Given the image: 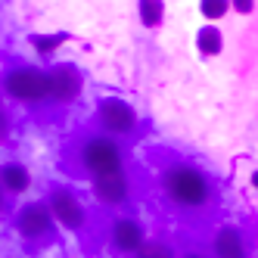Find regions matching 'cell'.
Returning <instances> with one entry per match:
<instances>
[{"label": "cell", "instance_id": "13", "mask_svg": "<svg viewBox=\"0 0 258 258\" xmlns=\"http://www.w3.org/2000/svg\"><path fill=\"white\" fill-rule=\"evenodd\" d=\"M137 13H140V22L146 28H156L162 22V16H165V4H162V0H140Z\"/></svg>", "mask_w": 258, "mask_h": 258}, {"label": "cell", "instance_id": "12", "mask_svg": "<svg viewBox=\"0 0 258 258\" xmlns=\"http://www.w3.org/2000/svg\"><path fill=\"white\" fill-rule=\"evenodd\" d=\"M196 47H199L202 56H218V53L224 50V38H221V31L215 25H206L196 34Z\"/></svg>", "mask_w": 258, "mask_h": 258}, {"label": "cell", "instance_id": "10", "mask_svg": "<svg viewBox=\"0 0 258 258\" xmlns=\"http://www.w3.org/2000/svg\"><path fill=\"white\" fill-rule=\"evenodd\" d=\"M212 255L215 258H249V243L239 227H221L212 239Z\"/></svg>", "mask_w": 258, "mask_h": 258}, {"label": "cell", "instance_id": "11", "mask_svg": "<svg viewBox=\"0 0 258 258\" xmlns=\"http://www.w3.org/2000/svg\"><path fill=\"white\" fill-rule=\"evenodd\" d=\"M28 183H31V174H28L25 165L10 162V165H4V168H0V187H4L7 193H25Z\"/></svg>", "mask_w": 258, "mask_h": 258}, {"label": "cell", "instance_id": "7", "mask_svg": "<svg viewBox=\"0 0 258 258\" xmlns=\"http://www.w3.org/2000/svg\"><path fill=\"white\" fill-rule=\"evenodd\" d=\"M16 227H19V233L25 239H44L50 230H53V218H50V209L44 206V202H31V206H25L19 212V218H16Z\"/></svg>", "mask_w": 258, "mask_h": 258}, {"label": "cell", "instance_id": "1", "mask_svg": "<svg viewBox=\"0 0 258 258\" xmlns=\"http://www.w3.org/2000/svg\"><path fill=\"white\" fill-rule=\"evenodd\" d=\"M162 183H165L168 199L180 209H202L212 199L209 177L199 168H193V165H171V168H165Z\"/></svg>", "mask_w": 258, "mask_h": 258}, {"label": "cell", "instance_id": "14", "mask_svg": "<svg viewBox=\"0 0 258 258\" xmlns=\"http://www.w3.org/2000/svg\"><path fill=\"white\" fill-rule=\"evenodd\" d=\"M134 258H174V249L168 243H162V239H150L134 252Z\"/></svg>", "mask_w": 258, "mask_h": 258}, {"label": "cell", "instance_id": "20", "mask_svg": "<svg viewBox=\"0 0 258 258\" xmlns=\"http://www.w3.org/2000/svg\"><path fill=\"white\" fill-rule=\"evenodd\" d=\"M0 209H4V193H0Z\"/></svg>", "mask_w": 258, "mask_h": 258}, {"label": "cell", "instance_id": "16", "mask_svg": "<svg viewBox=\"0 0 258 258\" xmlns=\"http://www.w3.org/2000/svg\"><path fill=\"white\" fill-rule=\"evenodd\" d=\"M199 10H202V16H206V19H221V16L230 10V4H227V0H206Z\"/></svg>", "mask_w": 258, "mask_h": 258}, {"label": "cell", "instance_id": "4", "mask_svg": "<svg viewBox=\"0 0 258 258\" xmlns=\"http://www.w3.org/2000/svg\"><path fill=\"white\" fill-rule=\"evenodd\" d=\"M97 121L109 137H121L137 127V112L124 100L109 97V100H100V106H97Z\"/></svg>", "mask_w": 258, "mask_h": 258}, {"label": "cell", "instance_id": "3", "mask_svg": "<svg viewBox=\"0 0 258 258\" xmlns=\"http://www.w3.org/2000/svg\"><path fill=\"white\" fill-rule=\"evenodd\" d=\"M81 165L90 171V174H112V171H121V150L112 137H90L84 140L81 146Z\"/></svg>", "mask_w": 258, "mask_h": 258}, {"label": "cell", "instance_id": "15", "mask_svg": "<svg viewBox=\"0 0 258 258\" xmlns=\"http://www.w3.org/2000/svg\"><path fill=\"white\" fill-rule=\"evenodd\" d=\"M59 44H66V34H31V47L41 53V56H50Z\"/></svg>", "mask_w": 258, "mask_h": 258}, {"label": "cell", "instance_id": "6", "mask_svg": "<svg viewBox=\"0 0 258 258\" xmlns=\"http://www.w3.org/2000/svg\"><path fill=\"white\" fill-rule=\"evenodd\" d=\"M81 84H84L81 72L75 66H69V62H59V66H53L47 72V100L59 103V106L75 103L78 94H81Z\"/></svg>", "mask_w": 258, "mask_h": 258}, {"label": "cell", "instance_id": "19", "mask_svg": "<svg viewBox=\"0 0 258 258\" xmlns=\"http://www.w3.org/2000/svg\"><path fill=\"white\" fill-rule=\"evenodd\" d=\"M183 258H202V255L199 252H190V255H183Z\"/></svg>", "mask_w": 258, "mask_h": 258}, {"label": "cell", "instance_id": "2", "mask_svg": "<svg viewBox=\"0 0 258 258\" xmlns=\"http://www.w3.org/2000/svg\"><path fill=\"white\" fill-rule=\"evenodd\" d=\"M0 84H4L7 97L19 100V103H41V100H47V72L34 69V66L10 69Z\"/></svg>", "mask_w": 258, "mask_h": 258}, {"label": "cell", "instance_id": "17", "mask_svg": "<svg viewBox=\"0 0 258 258\" xmlns=\"http://www.w3.org/2000/svg\"><path fill=\"white\" fill-rule=\"evenodd\" d=\"M10 137V115H7V106L4 100H0V143H4Z\"/></svg>", "mask_w": 258, "mask_h": 258}, {"label": "cell", "instance_id": "9", "mask_svg": "<svg viewBox=\"0 0 258 258\" xmlns=\"http://www.w3.org/2000/svg\"><path fill=\"white\" fill-rule=\"evenodd\" d=\"M109 239H112V246L124 255H134L143 243H146V236H143V224L134 218H118L112 230H109Z\"/></svg>", "mask_w": 258, "mask_h": 258}, {"label": "cell", "instance_id": "18", "mask_svg": "<svg viewBox=\"0 0 258 258\" xmlns=\"http://www.w3.org/2000/svg\"><path fill=\"white\" fill-rule=\"evenodd\" d=\"M233 10H239V13H252V4H249V0H239V4H233Z\"/></svg>", "mask_w": 258, "mask_h": 258}, {"label": "cell", "instance_id": "8", "mask_svg": "<svg viewBox=\"0 0 258 258\" xmlns=\"http://www.w3.org/2000/svg\"><path fill=\"white\" fill-rule=\"evenodd\" d=\"M131 193V183H127L124 171H112V174H97L94 177V196L103 206H121Z\"/></svg>", "mask_w": 258, "mask_h": 258}, {"label": "cell", "instance_id": "5", "mask_svg": "<svg viewBox=\"0 0 258 258\" xmlns=\"http://www.w3.org/2000/svg\"><path fill=\"white\" fill-rule=\"evenodd\" d=\"M47 209H50V218L56 221V224H62L66 230H81L84 221H87V212H84V206L78 202V196L72 193V190H62V187L50 190Z\"/></svg>", "mask_w": 258, "mask_h": 258}]
</instances>
